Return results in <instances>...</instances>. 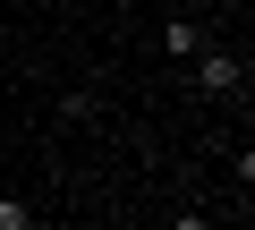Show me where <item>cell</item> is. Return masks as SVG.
<instances>
[{
	"label": "cell",
	"mask_w": 255,
	"mask_h": 230,
	"mask_svg": "<svg viewBox=\"0 0 255 230\" xmlns=\"http://www.w3.org/2000/svg\"><path fill=\"white\" fill-rule=\"evenodd\" d=\"M43 9H68V0H43Z\"/></svg>",
	"instance_id": "cell-4"
},
{
	"label": "cell",
	"mask_w": 255,
	"mask_h": 230,
	"mask_svg": "<svg viewBox=\"0 0 255 230\" xmlns=\"http://www.w3.org/2000/svg\"><path fill=\"white\" fill-rule=\"evenodd\" d=\"M187 77H196L204 94H221V102H230V94H247V60H238V51H213V43L187 60Z\"/></svg>",
	"instance_id": "cell-1"
},
{
	"label": "cell",
	"mask_w": 255,
	"mask_h": 230,
	"mask_svg": "<svg viewBox=\"0 0 255 230\" xmlns=\"http://www.w3.org/2000/svg\"><path fill=\"white\" fill-rule=\"evenodd\" d=\"M162 51H170V60H196V51H204V26H196V17H170V26H162Z\"/></svg>",
	"instance_id": "cell-2"
},
{
	"label": "cell",
	"mask_w": 255,
	"mask_h": 230,
	"mask_svg": "<svg viewBox=\"0 0 255 230\" xmlns=\"http://www.w3.org/2000/svg\"><path fill=\"white\" fill-rule=\"evenodd\" d=\"M0 230H34V205L26 196H0Z\"/></svg>",
	"instance_id": "cell-3"
}]
</instances>
